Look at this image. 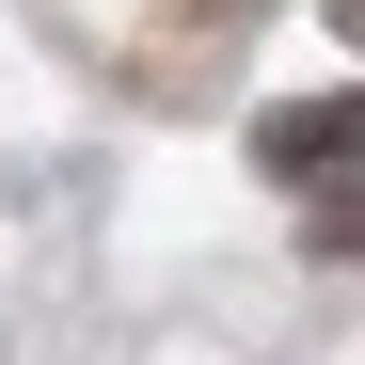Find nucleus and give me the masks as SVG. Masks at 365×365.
Instances as JSON below:
<instances>
[{
  "mask_svg": "<svg viewBox=\"0 0 365 365\" xmlns=\"http://www.w3.org/2000/svg\"><path fill=\"white\" fill-rule=\"evenodd\" d=\"M255 159H270V175H349V159H365V96H302V111H270Z\"/></svg>",
  "mask_w": 365,
  "mask_h": 365,
  "instance_id": "1",
  "label": "nucleus"
},
{
  "mask_svg": "<svg viewBox=\"0 0 365 365\" xmlns=\"http://www.w3.org/2000/svg\"><path fill=\"white\" fill-rule=\"evenodd\" d=\"M318 255H365V175H334V191H318Z\"/></svg>",
  "mask_w": 365,
  "mask_h": 365,
  "instance_id": "2",
  "label": "nucleus"
},
{
  "mask_svg": "<svg viewBox=\"0 0 365 365\" xmlns=\"http://www.w3.org/2000/svg\"><path fill=\"white\" fill-rule=\"evenodd\" d=\"M334 32H349V48H365V0H334Z\"/></svg>",
  "mask_w": 365,
  "mask_h": 365,
  "instance_id": "3",
  "label": "nucleus"
},
{
  "mask_svg": "<svg viewBox=\"0 0 365 365\" xmlns=\"http://www.w3.org/2000/svg\"><path fill=\"white\" fill-rule=\"evenodd\" d=\"M191 16H238V0H191Z\"/></svg>",
  "mask_w": 365,
  "mask_h": 365,
  "instance_id": "4",
  "label": "nucleus"
}]
</instances>
